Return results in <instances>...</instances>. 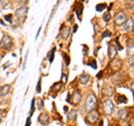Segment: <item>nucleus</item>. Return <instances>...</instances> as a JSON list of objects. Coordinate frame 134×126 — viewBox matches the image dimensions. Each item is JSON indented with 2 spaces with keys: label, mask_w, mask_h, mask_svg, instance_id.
Wrapping results in <instances>:
<instances>
[{
  "label": "nucleus",
  "mask_w": 134,
  "mask_h": 126,
  "mask_svg": "<svg viewBox=\"0 0 134 126\" xmlns=\"http://www.w3.org/2000/svg\"><path fill=\"white\" fill-rule=\"evenodd\" d=\"M96 105H97V98H96V96L94 94H91V95L87 96V98L85 100L84 110L87 112V113H90V112H92L96 107Z\"/></svg>",
  "instance_id": "1"
},
{
  "label": "nucleus",
  "mask_w": 134,
  "mask_h": 126,
  "mask_svg": "<svg viewBox=\"0 0 134 126\" xmlns=\"http://www.w3.org/2000/svg\"><path fill=\"white\" fill-rule=\"evenodd\" d=\"M103 106H104V113H105L106 115H112L113 113L115 112V105L113 104V101L110 99L105 100L103 104Z\"/></svg>",
  "instance_id": "2"
},
{
  "label": "nucleus",
  "mask_w": 134,
  "mask_h": 126,
  "mask_svg": "<svg viewBox=\"0 0 134 126\" xmlns=\"http://www.w3.org/2000/svg\"><path fill=\"white\" fill-rule=\"evenodd\" d=\"M12 44H14V42H12V38L10 36H8V35H5L2 37V40L1 42H0V47L1 49H5V50H9Z\"/></svg>",
  "instance_id": "3"
},
{
  "label": "nucleus",
  "mask_w": 134,
  "mask_h": 126,
  "mask_svg": "<svg viewBox=\"0 0 134 126\" xmlns=\"http://www.w3.org/2000/svg\"><path fill=\"white\" fill-rule=\"evenodd\" d=\"M126 15H125V12L123 11H120L117 12L114 17V22H115V25L116 26H121V25H124L125 22H126Z\"/></svg>",
  "instance_id": "4"
},
{
  "label": "nucleus",
  "mask_w": 134,
  "mask_h": 126,
  "mask_svg": "<svg viewBox=\"0 0 134 126\" xmlns=\"http://www.w3.org/2000/svg\"><path fill=\"white\" fill-rule=\"evenodd\" d=\"M27 12H28V8L26 6H24V7H20L16 10V16H17V18L23 19L24 17H26Z\"/></svg>",
  "instance_id": "5"
},
{
  "label": "nucleus",
  "mask_w": 134,
  "mask_h": 126,
  "mask_svg": "<svg viewBox=\"0 0 134 126\" xmlns=\"http://www.w3.org/2000/svg\"><path fill=\"white\" fill-rule=\"evenodd\" d=\"M38 122L40 124H43V125H47L49 124V122H50V118H49V115L48 114H46V113H43V114H40L38 116Z\"/></svg>",
  "instance_id": "6"
},
{
  "label": "nucleus",
  "mask_w": 134,
  "mask_h": 126,
  "mask_svg": "<svg viewBox=\"0 0 134 126\" xmlns=\"http://www.w3.org/2000/svg\"><path fill=\"white\" fill-rule=\"evenodd\" d=\"M98 116H99L98 112H97V110H95V109H93L92 112L88 113V115H87V118H88L90 122L94 123V122H96V120L98 119Z\"/></svg>",
  "instance_id": "7"
},
{
  "label": "nucleus",
  "mask_w": 134,
  "mask_h": 126,
  "mask_svg": "<svg viewBox=\"0 0 134 126\" xmlns=\"http://www.w3.org/2000/svg\"><path fill=\"white\" fill-rule=\"evenodd\" d=\"M133 28H134V20L132 18L126 19V22H125V24H124V31L125 32H131V31H133Z\"/></svg>",
  "instance_id": "8"
},
{
  "label": "nucleus",
  "mask_w": 134,
  "mask_h": 126,
  "mask_svg": "<svg viewBox=\"0 0 134 126\" xmlns=\"http://www.w3.org/2000/svg\"><path fill=\"white\" fill-rule=\"evenodd\" d=\"M90 74L88 73H86V72H84L81 74V77H79V82L82 83V85H87V83L90 82Z\"/></svg>",
  "instance_id": "9"
},
{
  "label": "nucleus",
  "mask_w": 134,
  "mask_h": 126,
  "mask_svg": "<svg viewBox=\"0 0 134 126\" xmlns=\"http://www.w3.org/2000/svg\"><path fill=\"white\" fill-rule=\"evenodd\" d=\"M111 65L114 71H119L121 69V66H122V62H121V60H119V59H115V60L112 61Z\"/></svg>",
  "instance_id": "10"
},
{
  "label": "nucleus",
  "mask_w": 134,
  "mask_h": 126,
  "mask_svg": "<svg viewBox=\"0 0 134 126\" xmlns=\"http://www.w3.org/2000/svg\"><path fill=\"white\" fill-rule=\"evenodd\" d=\"M116 54H117V49L113 44H110L108 45V56L112 59V57H115Z\"/></svg>",
  "instance_id": "11"
},
{
  "label": "nucleus",
  "mask_w": 134,
  "mask_h": 126,
  "mask_svg": "<svg viewBox=\"0 0 134 126\" xmlns=\"http://www.w3.org/2000/svg\"><path fill=\"white\" fill-rule=\"evenodd\" d=\"M69 35H70V28L69 27H64V28L62 29L60 36H62L63 40H67L69 37Z\"/></svg>",
  "instance_id": "12"
},
{
  "label": "nucleus",
  "mask_w": 134,
  "mask_h": 126,
  "mask_svg": "<svg viewBox=\"0 0 134 126\" xmlns=\"http://www.w3.org/2000/svg\"><path fill=\"white\" fill-rule=\"evenodd\" d=\"M9 91H10V86H9V85H5V86L0 87V92H1L2 97L7 96L8 94H9Z\"/></svg>",
  "instance_id": "13"
},
{
  "label": "nucleus",
  "mask_w": 134,
  "mask_h": 126,
  "mask_svg": "<svg viewBox=\"0 0 134 126\" xmlns=\"http://www.w3.org/2000/svg\"><path fill=\"white\" fill-rule=\"evenodd\" d=\"M81 98H82V95H81V92H79L78 90L76 91H74V94H73V101L74 103H79L81 101Z\"/></svg>",
  "instance_id": "14"
},
{
  "label": "nucleus",
  "mask_w": 134,
  "mask_h": 126,
  "mask_svg": "<svg viewBox=\"0 0 134 126\" xmlns=\"http://www.w3.org/2000/svg\"><path fill=\"white\" fill-rule=\"evenodd\" d=\"M76 117H77V110L76 109H70L69 113H68V119L73 122V120L76 119Z\"/></svg>",
  "instance_id": "15"
},
{
  "label": "nucleus",
  "mask_w": 134,
  "mask_h": 126,
  "mask_svg": "<svg viewBox=\"0 0 134 126\" xmlns=\"http://www.w3.org/2000/svg\"><path fill=\"white\" fill-rule=\"evenodd\" d=\"M117 115H119L120 118H122V119H125L127 117V110H126V108H121L119 113H117Z\"/></svg>",
  "instance_id": "16"
},
{
  "label": "nucleus",
  "mask_w": 134,
  "mask_h": 126,
  "mask_svg": "<svg viewBox=\"0 0 134 126\" xmlns=\"http://www.w3.org/2000/svg\"><path fill=\"white\" fill-rule=\"evenodd\" d=\"M55 52H56V49L54 47V49H52L50 53H48V59H49V62H50V63L54 61V54H55Z\"/></svg>",
  "instance_id": "17"
},
{
  "label": "nucleus",
  "mask_w": 134,
  "mask_h": 126,
  "mask_svg": "<svg viewBox=\"0 0 134 126\" xmlns=\"http://www.w3.org/2000/svg\"><path fill=\"white\" fill-rule=\"evenodd\" d=\"M35 104H36V98H34L30 104V116H32L34 112H35Z\"/></svg>",
  "instance_id": "18"
},
{
  "label": "nucleus",
  "mask_w": 134,
  "mask_h": 126,
  "mask_svg": "<svg viewBox=\"0 0 134 126\" xmlns=\"http://www.w3.org/2000/svg\"><path fill=\"white\" fill-rule=\"evenodd\" d=\"M129 55L130 56H134V45L133 44H129Z\"/></svg>",
  "instance_id": "19"
},
{
  "label": "nucleus",
  "mask_w": 134,
  "mask_h": 126,
  "mask_svg": "<svg viewBox=\"0 0 134 126\" xmlns=\"http://www.w3.org/2000/svg\"><path fill=\"white\" fill-rule=\"evenodd\" d=\"M105 8H106L105 3H98V5H96V10L97 11H103Z\"/></svg>",
  "instance_id": "20"
},
{
  "label": "nucleus",
  "mask_w": 134,
  "mask_h": 126,
  "mask_svg": "<svg viewBox=\"0 0 134 126\" xmlns=\"http://www.w3.org/2000/svg\"><path fill=\"white\" fill-rule=\"evenodd\" d=\"M36 103H37V107H38L39 110L44 108V101L41 99H36Z\"/></svg>",
  "instance_id": "21"
},
{
  "label": "nucleus",
  "mask_w": 134,
  "mask_h": 126,
  "mask_svg": "<svg viewBox=\"0 0 134 126\" xmlns=\"http://www.w3.org/2000/svg\"><path fill=\"white\" fill-rule=\"evenodd\" d=\"M103 19H104V22L107 23V22H110V19H111V15H110V12L106 11L105 14L103 15Z\"/></svg>",
  "instance_id": "22"
},
{
  "label": "nucleus",
  "mask_w": 134,
  "mask_h": 126,
  "mask_svg": "<svg viewBox=\"0 0 134 126\" xmlns=\"http://www.w3.org/2000/svg\"><path fill=\"white\" fill-rule=\"evenodd\" d=\"M104 90H107V91H104L103 94L106 95V96H111L113 94V89H111V88H104Z\"/></svg>",
  "instance_id": "23"
},
{
  "label": "nucleus",
  "mask_w": 134,
  "mask_h": 126,
  "mask_svg": "<svg viewBox=\"0 0 134 126\" xmlns=\"http://www.w3.org/2000/svg\"><path fill=\"white\" fill-rule=\"evenodd\" d=\"M117 103H126V97L125 96H120L117 98Z\"/></svg>",
  "instance_id": "24"
},
{
  "label": "nucleus",
  "mask_w": 134,
  "mask_h": 126,
  "mask_svg": "<svg viewBox=\"0 0 134 126\" xmlns=\"http://www.w3.org/2000/svg\"><path fill=\"white\" fill-rule=\"evenodd\" d=\"M82 10H83V6L79 5L78 6V9H77V16H78V18H81V16H82Z\"/></svg>",
  "instance_id": "25"
},
{
  "label": "nucleus",
  "mask_w": 134,
  "mask_h": 126,
  "mask_svg": "<svg viewBox=\"0 0 134 126\" xmlns=\"http://www.w3.org/2000/svg\"><path fill=\"white\" fill-rule=\"evenodd\" d=\"M111 36H112V33L110 31H107V29L103 33V37H111Z\"/></svg>",
  "instance_id": "26"
},
{
  "label": "nucleus",
  "mask_w": 134,
  "mask_h": 126,
  "mask_svg": "<svg viewBox=\"0 0 134 126\" xmlns=\"http://www.w3.org/2000/svg\"><path fill=\"white\" fill-rule=\"evenodd\" d=\"M90 65H91L93 69H97V65H96V62H95V60H92V61L90 62Z\"/></svg>",
  "instance_id": "27"
},
{
  "label": "nucleus",
  "mask_w": 134,
  "mask_h": 126,
  "mask_svg": "<svg viewBox=\"0 0 134 126\" xmlns=\"http://www.w3.org/2000/svg\"><path fill=\"white\" fill-rule=\"evenodd\" d=\"M40 90H41V81L39 80V81H38V83H37V87H36V91H37V92H40Z\"/></svg>",
  "instance_id": "28"
},
{
  "label": "nucleus",
  "mask_w": 134,
  "mask_h": 126,
  "mask_svg": "<svg viewBox=\"0 0 134 126\" xmlns=\"http://www.w3.org/2000/svg\"><path fill=\"white\" fill-rule=\"evenodd\" d=\"M11 18H12V15H11V14L5 16V19L7 20V22H9V23H11Z\"/></svg>",
  "instance_id": "29"
},
{
  "label": "nucleus",
  "mask_w": 134,
  "mask_h": 126,
  "mask_svg": "<svg viewBox=\"0 0 134 126\" xmlns=\"http://www.w3.org/2000/svg\"><path fill=\"white\" fill-rule=\"evenodd\" d=\"M62 82L63 83H66L67 82V77H66L65 73H63V75H62Z\"/></svg>",
  "instance_id": "30"
},
{
  "label": "nucleus",
  "mask_w": 134,
  "mask_h": 126,
  "mask_svg": "<svg viewBox=\"0 0 134 126\" xmlns=\"http://www.w3.org/2000/svg\"><path fill=\"white\" fill-rule=\"evenodd\" d=\"M115 43H116V45H117V49H119V50H123V46H121L120 43H119V38L115 40Z\"/></svg>",
  "instance_id": "31"
},
{
  "label": "nucleus",
  "mask_w": 134,
  "mask_h": 126,
  "mask_svg": "<svg viewBox=\"0 0 134 126\" xmlns=\"http://www.w3.org/2000/svg\"><path fill=\"white\" fill-rule=\"evenodd\" d=\"M26 126H30V116L27 118V122H26Z\"/></svg>",
  "instance_id": "32"
},
{
  "label": "nucleus",
  "mask_w": 134,
  "mask_h": 126,
  "mask_svg": "<svg viewBox=\"0 0 134 126\" xmlns=\"http://www.w3.org/2000/svg\"><path fill=\"white\" fill-rule=\"evenodd\" d=\"M130 73H131V75H132V77L134 78V68H132L131 70H130Z\"/></svg>",
  "instance_id": "33"
},
{
  "label": "nucleus",
  "mask_w": 134,
  "mask_h": 126,
  "mask_svg": "<svg viewBox=\"0 0 134 126\" xmlns=\"http://www.w3.org/2000/svg\"><path fill=\"white\" fill-rule=\"evenodd\" d=\"M9 65H10V62H7V63H6V65H3V69H7Z\"/></svg>",
  "instance_id": "34"
},
{
  "label": "nucleus",
  "mask_w": 134,
  "mask_h": 126,
  "mask_svg": "<svg viewBox=\"0 0 134 126\" xmlns=\"http://www.w3.org/2000/svg\"><path fill=\"white\" fill-rule=\"evenodd\" d=\"M77 28H78V26H77V25H74V29H73V32H74V33H76Z\"/></svg>",
  "instance_id": "35"
},
{
  "label": "nucleus",
  "mask_w": 134,
  "mask_h": 126,
  "mask_svg": "<svg viewBox=\"0 0 134 126\" xmlns=\"http://www.w3.org/2000/svg\"><path fill=\"white\" fill-rule=\"evenodd\" d=\"M102 77H103V72H99V73L97 74V78H98V79H100Z\"/></svg>",
  "instance_id": "36"
},
{
  "label": "nucleus",
  "mask_w": 134,
  "mask_h": 126,
  "mask_svg": "<svg viewBox=\"0 0 134 126\" xmlns=\"http://www.w3.org/2000/svg\"><path fill=\"white\" fill-rule=\"evenodd\" d=\"M131 89H132V90L134 91V81H133V82L131 83Z\"/></svg>",
  "instance_id": "37"
},
{
  "label": "nucleus",
  "mask_w": 134,
  "mask_h": 126,
  "mask_svg": "<svg viewBox=\"0 0 134 126\" xmlns=\"http://www.w3.org/2000/svg\"><path fill=\"white\" fill-rule=\"evenodd\" d=\"M67 109H68L67 107H64V112H65V113H67Z\"/></svg>",
  "instance_id": "38"
},
{
  "label": "nucleus",
  "mask_w": 134,
  "mask_h": 126,
  "mask_svg": "<svg viewBox=\"0 0 134 126\" xmlns=\"http://www.w3.org/2000/svg\"><path fill=\"white\" fill-rule=\"evenodd\" d=\"M1 98H2V95H1V92H0V100H1Z\"/></svg>",
  "instance_id": "39"
},
{
  "label": "nucleus",
  "mask_w": 134,
  "mask_h": 126,
  "mask_svg": "<svg viewBox=\"0 0 134 126\" xmlns=\"http://www.w3.org/2000/svg\"><path fill=\"white\" fill-rule=\"evenodd\" d=\"M1 113H2V110H1V109H0V115H1Z\"/></svg>",
  "instance_id": "40"
},
{
  "label": "nucleus",
  "mask_w": 134,
  "mask_h": 126,
  "mask_svg": "<svg viewBox=\"0 0 134 126\" xmlns=\"http://www.w3.org/2000/svg\"><path fill=\"white\" fill-rule=\"evenodd\" d=\"M0 60H1V56H0Z\"/></svg>",
  "instance_id": "41"
},
{
  "label": "nucleus",
  "mask_w": 134,
  "mask_h": 126,
  "mask_svg": "<svg viewBox=\"0 0 134 126\" xmlns=\"http://www.w3.org/2000/svg\"><path fill=\"white\" fill-rule=\"evenodd\" d=\"M0 123H1V120H0Z\"/></svg>",
  "instance_id": "42"
},
{
  "label": "nucleus",
  "mask_w": 134,
  "mask_h": 126,
  "mask_svg": "<svg viewBox=\"0 0 134 126\" xmlns=\"http://www.w3.org/2000/svg\"><path fill=\"white\" fill-rule=\"evenodd\" d=\"M133 29H134V28H133Z\"/></svg>",
  "instance_id": "43"
}]
</instances>
